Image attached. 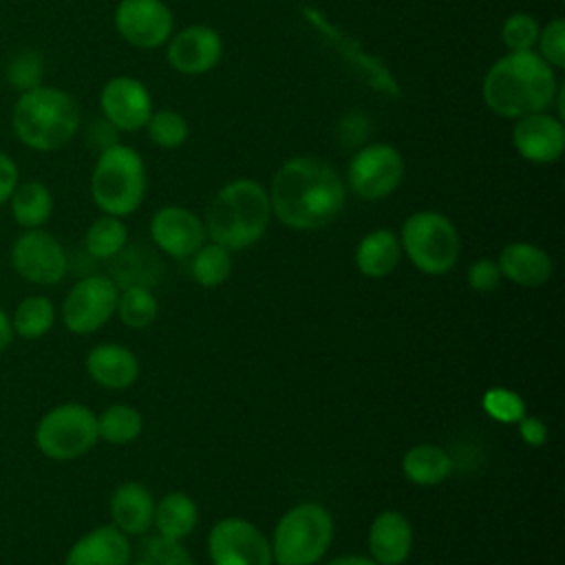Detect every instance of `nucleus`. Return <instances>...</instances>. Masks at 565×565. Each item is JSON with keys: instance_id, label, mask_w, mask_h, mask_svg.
<instances>
[{"instance_id": "obj_1", "label": "nucleus", "mask_w": 565, "mask_h": 565, "mask_svg": "<svg viewBox=\"0 0 565 565\" xmlns=\"http://www.w3.org/2000/svg\"><path fill=\"white\" fill-rule=\"evenodd\" d=\"M271 216L282 225L311 232L338 218L347 203V185L331 163L318 157H291L269 183Z\"/></svg>"}, {"instance_id": "obj_2", "label": "nucleus", "mask_w": 565, "mask_h": 565, "mask_svg": "<svg viewBox=\"0 0 565 565\" xmlns=\"http://www.w3.org/2000/svg\"><path fill=\"white\" fill-rule=\"evenodd\" d=\"M556 68L534 49L508 51L483 75L481 95L486 106L505 119L550 110L558 93Z\"/></svg>"}, {"instance_id": "obj_3", "label": "nucleus", "mask_w": 565, "mask_h": 565, "mask_svg": "<svg viewBox=\"0 0 565 565\" xmlns=\"http://www.w3.org/2000/svg\"><path fill=\"white\" fill-rule=\"evenodd\" d=\"M82 126L77 99L64 88L40 84L24 93L11 108V130L15 139L35 152L64 148Z\"/></svg>"}, {"instance_id": "obj_4", "label": "nucleus", "mask_w": 565, "mask_h": 565, "mask_svg": "<svg viewBox=\"0 0 565 565\" xmlns=\"http://www.w3.org/2000/svg\"><path fill=\"white\" fill-rule=\"evenodd\" d=\"M271 218L269 194L256 179L225 183L207 205L205 234L230 252L252 247L263 238Z\"/></svg>"}, {"instance_id": "obj_5", "label": "nucleus", "mask_w": 565, "mask_h": 565, "mask_svg": "<svg viewBox=\"0 0 565 565\" xmlns=\"http://www.w3.org/2000/svg\"><path fill=\"white\" fill-rule=\"evenodd\" d=\"M148 177L141 154L126 143L99 150L90 172V199L110 216H130L146 199Z\"/></svg>"}, {"instance_id": "obj_6", "label": "nucleus", "mask_w": 565, "mask_h": 565, "mask_svg": "<svg viewBox=\"0 0 565 565\" xmlns=\"http://www.w3.org/2000/svg\"><path fill=\"white\" fill-rule=\"evenodd\" d=\"M331 512L313 501L289 508L269 539L276 565H316L331 547Z\"/></svg>"}, {"instance_id": "obj_7", "label": "nucleus", "mask_w": 565, "mask_h": 565, "mask_svg": "<svg viewBox=\"0 0 565 565\" xmlns=\"http://www.w3.org/2000/svg\"><path fill=\"white\" fill-rule=\"evenodd\" d=\"M402 254L428 276L448 274L461 252V238L455 223L437 210H417L413 212L399 230Z\"/></svg>"}, {"instance_id": "obj_8", "label": "nucleus", "mask_w": 565, "mask_h": 565, "mask_svg": "<svg viewBox=\"0 0 565 565\" xmlns=\"http://www.w3.org/2000/svg\"><path fill=\"white\" fill-rule=\"evenodd\" d=\"M99 439L97 415L77 402L60 404L42 415L35 426L38 450L55 461L84 457Z\"/></svg>"}, {"instance_id": "obj_9", "label": "nucleus", "mask_w": 565, "mask_h": 565, "mask_svg": "<svg viewBox=\"0 0 565 565\" xmlns=\"http://www.w3.org/2000/svg\"><path fill=\"white\" fill-rule=\"evenodd\" d=\"M406 172L402 152L384 141L362 143L347 166V188L362 201H380L393 194Z\"/></svg>"}, {"instance_id": "obj_10", "label": "nucleus", "mask_w": 565, "mask_h": 565, "mask_svg": "<svg viewBox=\"0 0 565 565\" xmlns=\"http://www.w3.org/2000/svg\"><path fill=\"white\" fill-rule=\"evenodd\" d=\"M212 565H271V545L258 525L243 516L218 519L207 534Z\"/></svg>"}, {"instance_id": "obj_11", "label": "nucleus", "mask_w": 565, "mask_h": 565, "mask_svg": "<svg viewBox=\"0 0 565 565\" xmlns=\"http://www.w3.org/2000/svg\"><path fill=\"white\" fill-rule=\"evenodd\" d=\"M119 289L108 276L77 280L62 302V322L71 333L88 335L102 329L115 313Z\"/></svg>"}, {"instance_id": "obj_12", "label": "nucleus", "mask_w": 565, "mask_h": 565, "mask_svg": "<svg viewBox=\"0 0 565 565\" xmlns=\"http://www.w3.org/2000/svg\"><path fill=\"white\" fill-rule=\"evenodd\" d=\"M11 267L20 278L33 285H55L68 271V258L62 243L46 230H24L11 245Z\"/></svg>"}, {"instance_id": "obj_13", "label": "nucleus", "mask_w": 565, "mask_h": 565, "mask_svg": "<svg viewBox=\"0 0 565 565\" xmlns=\"http://www.w3.org/2000/svg\"><path fill=\"white\" fill-rule=\"evenodd\" d=\"M115 29L135 49H159L174 33V13L163 0H119L113 13Z\"/></svg>"}, {"instance_id": "obj_14", "label": "nucleus", "mask_w": 565, "mask_h": 565, "mask_svg": "<svg viewBox=\"0 0 565 565\" xmlns=\"http://www.w3.org/2000/svg\"><path fill=\"white\" fill-rule=\"evenodd\" d=\"M99 110L117 132H137L146 128L154 102L141 79L115 75L99 90Z\"/></svg>"}, {"instance_id": "obj_15", "label": "nucleus", "mask_w": 565, "mask_h": 565, "mask_svg": "<svg viewBox=\"0 0 565 565\" xmlns=\"http://www.w3.org/2000/svg\"><path fill=\"white\" fill-rule=\"evenodd\" d=\"M166 60L181 75H205L223 57V38L210 24H188L166 42Z\"/></svg>"}, {"instance_id": "obj_16", "label": "nucleus", "mask_w": 565, "mask_h": 565, "mask_svg": "<svg viewBox=\"0 0 565 565\" xmlns=\"http://www.w3.org/2000/svg\"><path fill=\"white\" fill-rule=\"evenodd\" d=\"M512 146L521 159L536 166L556 163L565 152V126L550 110L514 119Z\"/></svg>"}, {"instance_id": "obj_17", "label": "nucleus", "mask_w": 565, "mask_h": 565, "mask_svg": "<svg viewBox=\"0 0 565 565\" xmlns=\"http://www.w3.org/2000/svg\"><path fill=\"white\" fill-rule=\"evenodd\" d=\"M150 238L168 256L188 258L207 238L205 223L183 205H163L150 218Z\"/></svg>"}, {"instance_id": "obj_18", "label": "nucleus", "mask_w": 565, "mask_h": 565, "mask_svg": "<svg viewBox=\"0 0 565 565\" xmlns=\"http://www.w3.org/2000/svg\"><path fill=\"white\" fill-rule=\"evenodd\" d=\"M128 536L110 525H99L79 536L64 556V565H130Z\"/></svg>"}, {"instance_id": "obj_19", "label": "nucleus", "mask_w": 565, "mask_h": 565, "mask_svg": "<svg viewBox=\"0 0 565 565\" xmlns=\"http://www.w3.org/2000/svg\"><path fill=\"white\" fill-rule=\"evenodd\" d=\"M302 11H305V20H307L309 24H313L316 29H320V31L331 40V44L342 53V57H344L351 66H355V68L369 79V84H371L375 90H380V93H384V95H397V93H399V86H397V82L391 77V73H388L377 60H373L369 53H364V51L360 49V44H358L353 38L340 33V29L333 26L320 11H316V9H311V7H305Z\"/></svg>"}, {"instance_id": "obj_20", "label": "nucleus", "mask_w": 565, "mask_h": 565, "mask_svg": "<svg viewBox=\"0 0 565 565\" xmlns=\"http://www.w3.org/2000/svg\"><path fill=\"white\" fill-rule=\"evenodd\" d=\"M369 556L377 565H402L406 563L413 547L411 521L397 510L380 512L369 527Z\"/></svg>"}, {"instance_id": "obj_21", "label": "nucleus", "mask_w": 565, "mask_h": 565, "mask_svg": "<svg viewBox=\"0 0 565 565\" xmlns=\"http://www.w3.org/2000/svg\"><path fill=\"white\" fill-rule=\"evenodd\" d=\"M86 373L90 380L104 388L121 391L135 384L139 375L137 355L117 342H104L88 351Z\"/></svg>"}, {"instance_id": "obj_22", "label": "nucleus", "mask_w": 565, "mask_h": 565, "mask_svg": "<svg viewBox=\"0 0 565 565\" xmlns=\"http://www.w3.org/2000/svg\"><path fill=\"white\" fill-rule=\"evenodd\" d=\"M110 519L126 536L146 534L154 516L152 492L141 481H124L110 494Z\"/></svg>"}, {"instance_id": "obj_23", "label": "nucleus", "mask_w": 565, "mask_h": 565, "mask_svg": "<svg viewBox=\"0 0 565 565\" xmlns=\"http://www.w3.org/2000/svg\"><path fill=\"white\" fill-rule=\"evenodd\" d=\"M501 278H508L521 287H539L552 276V258L550 254L527 241L508 243L497 258Z\"/></svg>"}, {"instance_id": "obj_24", "label": "nucleus", "mask_w": 565, "mask_h": 565, "mask_svg": "<svg viewBox=\"0 0 565 565\" xmlns=\"http://www.w3.org/2000/svg\"><path fill=\"white\" fill-rule=\"evenodd\" d=\"M402 258L399 236L388 227L366 232L353 254L355 267L366 278H386Z\"/></svg>"}, {"instance_id": "obj_25", "label": "nucleus", "mask_w": 565, "mask_h": 565, "mask_svg": "<svg viewBox=\"0 0 565 565\" xmlns=\"http://www.w3.org/2000/svg\"><path fill=\"white\" fill-rule=\"evenodd\" d=\"M450 455L437 444H415L402 457V472L415 486H437L452 472Z\"/></svg>"}, {"instance_id": "obj_26", "label": "nucleus", "mask_w": 565, "mask_h": 565, "mask_svg": "<svg viewBox=\"0 0 565 565\" xmlns=\"http://www.w3.org/2000/svg\"><path fill=\"white\" fill-rule=\"evenodd\" d=\"M196 523H199V508L194 499L185 492H168L166 497L159 499V503H154L152 525L157 527V534L166 539L181 541L188 534H192Z\"/></svg>"}, {"instance_id": "obj_27", "label": "nucleus", "mask_w": 565, "mask_h": 565, "mask_svg": "<svg viewBox=\"0 0 565 565\" xmlns=\"http://www.w3.org/2000/svg\"><path fill=\"white\" fill-rule=\"evenodd\" d=\"M7 203L22 230L44 227L53 214V194L42 181H20Z\"/></svg>"}, {"instance_id": "obj_28", "label": "nucleus", "mask_w": 565, "mask_h": 565, "mask_svg": "<svg viewBox=\"0 0 565 565\" xmlns=\"http://www.w3.org/2000/svg\"><path fill=\"white\" fill-rule=\"evenodd\" d=\"M55 324V307L46 296H26L11 316L13 333L26 340L46 335Z\"/></svg>"}, {"instance_id": "obj_29", "label": "nucleus", "mask_w": 565, "mask_h": 565, "mask_svg": "<svg viewBox=\"0 0 565 565\" xmlns=\"http://www.w3.org/2000/svg\"><path fill=\"white\" fill-rule=\"evenodd\" d=\"M143 430V417L135 406L113 404L97 415V433L99 439L124 446L135 441Z\"/></svg>"}, {"instance_id": "obj_30", "label": "nucleus", "mask_w": 565, "mask_h": 565, "mask_svg": "<svg viewBox=\"0 0 565 565\" xmlns=\"http://www.w3.org/2000/svg\"><path fill=\"white\" fill-rule=\"evenodd\" d=\"M128 243V227L119 216L102 214L97 216L84 236V245L95 258H113L121 254Z\"/></svg>"}, {"instance_id": "obj_31", "label": "nucleus", "mask_w": 565, "mask_h": 565, "mask_svg": "<svg viewBox=\"0 0 565 565\" xmlns=\"http://www.w3.org/2000/svg\"><path fill=\"white\" fill-rule=\"evenodd\" d=\"M192 278L201 287H218L223 285L232 274V252L225 249L218 243H203L190 260Z\"/></svg>"}, {"instance_id": "obj_32", "label": "nucleus", "mask_w": 565, "mask_h": 565, "mask_svg": "<svg viewBox=\"0 0 565 565\" xmlns=\"http://www.w3.org/2000/svg\"><path fill=\"white\" fill-rule=\"evenodd\" d=\"M115 313L128 329H146L157 320L159 302L148 287L130 285L117 296Z\"/></svg>"}, {"instance_id": "obj_33", "label": "nucleus", "mask_w": 565, "mask_h": 565, "mask_svg": "<svg viewBox=\"0 0 565 565\" xmlns=\"http://www.w3.org/2000/svg\"><path fill=\"white\" fill-rule=\"evenodd\" d=\"M146 132L157 148L174 150L188 141L190 124L181 113L172 108H159V110H152L146 124Z\"/></svg>"}, {"instance_id": "obj_34", "label": "nucleus", "mask_w": 565, "mask_h": 565, "mask_svg": "<svg viewBox=\"0 0 565 565\" xmlns=\"http://www.w3.org/2000/svg\"><path fill=\"white\" fill-rule=\"evenodd\" d=\"M42 77H44V60L35 49H22L13 53L4 66V79L18 93H24L29 88L44 84Z\"/></svg>"}, {"instance_id": "obj_35", "label": "nucleus", "mask_w": 565, "mask_h": 565, "mask_svg": "<svg viewBox=\"0 0 565 565\" xmlns=\"http://www.w3.org/2000/svg\"><path fill=\"white\" fill-rule=\"evenodd\" d=\"M130 561L132 565H194L181 541H172L161 534L146 539Z\"/></svg>"}, {"instance_id": "obj_36", "label": "nucleus", "mask_w": 565, "mask_h": 565, "mask_svg": "<svg viewBox=\"0 0 565 565\" xmlns=\"http://www.w3.org/2000/svg\"><path fill=\"white\" fill-rule=\"evenodd\" d=\"M481 408L499 424H516L527 411L523 397L505 386H492L481 397Z\"/></svg>"}, {"instance_id": "obj_37", "label": "nucleus", "mask_w": 565, "mask_h": 565, "mask_svg": "<svg viewBox=\"0 0 565 565\" xmlns=\"http://www.w3.org/2000/svg\"><path fill=\"white\" fill-rule=\"evenodd\" d=\"M541 24L527 11H512L501 24V42L508 51H532L536 46Z\"/></svg>"}, {"instance_id": "obj_38", "label": "nucleus", "mask_w": 565, "mask_h": 565, "mask_svg": "<svg viewBox=\"0 0 565 565\" xmlns=\"http://www.w3.org/2000/svg\"><path fill=\"white\" fill-rule=\"evenodd\" d=\"M534 49L552 68L561 71L565 66V20L552 18L541 26Z\"/></svg>"}, {"instance_id": "obj_39", "label": "nucleus", "mask_w": 565, "mask_h": 565, "mask_svg": "<svg viewBox=\"0 0 565 565\" xmlns=\"http://www.w3.org/2000/svg\"><path fill=\"white\" fill-rule=\"evenodd\" d=\"M466 280L468 287L477 294H490L499 287L501 282V271L497 260L492 258H477L475 263H470L468 271H466Z\"/></svg>"}, {"instance_id": "obj_40", "label": "nucleus", "mask_w": 565, "mask_h": 565, "mask_svg": "<svg viewBox=\"0 0 565 565\" xmlns=\"http://www.w3.org/2000/svg\"><path fill=\"white\" fill-rule=\"evenodd\" d=\"M18 183H20L18 163L13 161L11 154L0 150V205H4L11 199Z\"/></svg>"}, {"instance_id": "obj_41", "label": "nucleus", "mask_w": 565, "mask_h": 565, "mask_svg": "<svg viewBox=\"0 0 565 565\" xmlns=\"http://www.w3.org/2000/svg\"><path fill=\"white\" fill-rule=\"evenodd\" d=\"M516 426H519L521 439H523L527 446L539 448V446H543V444L547 441V426H545L543 419L532 417V415L525 413V415L516 422Z\"/></svg>"}, {"instance_id": "obj_42", "label": "nucleus", "mask_w": 565, "mask_h": 565, "mask_svg": "<svg viewBox=\"0 0 565 565\" xmlns=\"http://www.w3.org/2000/svg\"><path fill=\"white\" fill-rule=\"evenodd\" d=\"M13 335L15 333H13V327H11V318L0 307V351H4L13 342Z\"/></svg>"}, {"instance_id": "obj_43", "label": "nucleus", "mask_w": 565, "mask_h": 565, "mask_svg": "<svg viewBox=\"0 0 565 565\" xmlns=\"http://www.w3.org/2000/svg\"><path fill=\"white\" fill-rule=\"evenodd\" d=\"M327 565H377V563L364 554H340L331 558Z\"/></svg>"}]
</instances>
